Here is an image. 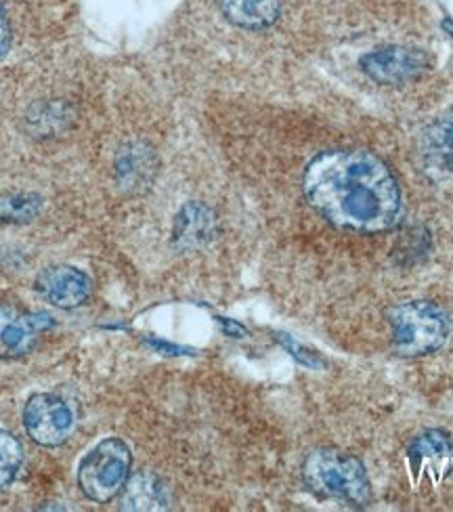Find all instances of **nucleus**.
I'll use <instances>...</instances> for the list:
<instances>
[{
	"mask_svg": "<svg viewBox=\"0 0 453 512\" xmlns=\"http://www.w3.org/2000/svg\"><path fill=\"white\" fill-rule=\"evenodd\" d=\"M305 196L332 225L378 233L397 225L401 191L382 160L355 149L319 154L305 170Z\"/></svg>",
	"mask_w": 453,
	"mask_h": 512,
	"instance_id": "f257e3e1",
	"label": "nucleus"
},
{
	"mask_svg": "<svg viewBox=\"0 0 453 512\" xmlns=\"http://www.w3.org/2000/svg\"><path fill=\"white\" fill-rule=\"evenodd\" d=\"M395 351L401 357H420L439 351L449 336V319L441 307L412 301L388 311Z\"/></svg>",
	"mask_w": 453,
	"mask_h": 512,
	"instance_id": "f03ea898",
	"label": "nucleus"
},
{
	"mask_svg": "<svg viewBox=\"0 0 453 512\" xmlns=\"http://www.w3.org/2000/svg\"><path fill=\"white\" fill-rule=\"evenodd\" d=\"M302 477L315 494L351 504H363L370 498V481L359 460L332 452H313L302 464Z\"/></svg>",
	"mask_w": 453,
	"mask_h": 512,
	"instance_id": "7ed1b4c3",
	"label": "nucleus"
},
{
	"mask_svg": "<svg viewBox=\"0 0 453 512\" xmlns=\"http://www.w3.org/2000/svg\"><path fill=\"white\" fill-rule=\"evenodd\" d=\"M131 466L133 456L122 439L110 437L101 441L78 466V485L82 494L97 504L112 502L122 494L128 477H131Z\"/></svg>",
	"mask_w": 453,
	"mask_h": 512,
	"instance_id": "20e7f679",
	"label": "nucleus"
},
{
	"mask_svg": "<svg viewBox=\"0 0 453 512\" xmlns=\"http://www.w3.org/2000/svg\"><path fill=\"white\" fill-rule=\"evenodd\" d=\"M24 426L30 439L42 447L66 443L76 426V410L55 393L32 395L24 408Z\"/></svg>",
	"mask_w": 453,
	"mask_h": 512,
	"instance_id": "39448f33",
	"label": "nucleus"
},
{
	"mask_svg": "<svg viewBox=\"0 0 453 512\" xmlns=\"http://www.w3.org/2000/svg\"><path fill=\"white\" fill-rule=\"evenodd\" d=\"M55 326L47 313H28L11 305H0V357H21L30 353L40 334Z\"/></svg>",
	"mask_w": 453,
	"mask_h": 512,
	"instance_id": "423d86ee",
	"label": "nucleus"
},
{
	"mask_svg": "<svg viewBox=\"0 0 453 512\" xmlns=\"http://www.w3.org/2000/svg\"><path fill=\"white\" fill-rule=\"evenodd\" d=\"M361 68L378 84H403L428 68V57L420 49L386 47L365 55Z\"/></svg>",
	"mask_w": 453,
	"mask_h": 512,
	"instance_id": "0eeeda50",
	"label": "nucleus"
},
{
	"mask_svg": "<svg viewBox=\"0 0 453 512\" xmlns=\"http://www.w3.org/2000/svg\"><path fill=\"white\" fill-rule=\"evenodd\" d=\"M36 290L59 309H76L91 298L93 284L89 275L70 265H53L40 271Z\"/></svg>",
	"mask_w": 453,
	"mask_h": 512,
	"instance_id": "6e6552de",
	"label": "nucleus"
},
{
	"mask_svg": "<svg viewBox=\"0 0 453 512\" xmlns=\"http://www.w3.org/2000/svg\"><path fill=\"white\" fill-rule=\"evenodd\" d=\"M422 158L435 173H453V110L437 118L422 133Z\"/></svg>",
	"mask_w": 453,
	"mask_h": 512,
	"instance_id": "1a4fd4ad",
	"label": "nucleus"
},
{
	"mask_svg": "<svg viewBox=\"0 0 453 512\" xmlns=\"http://www.w3.org/2000/svg\"><path fill=\"white\" fill-rule=\"evenodd\" d=\"M231 24L244 30L271 28L282 13L279 0H217Z\"/></svg>",
	"mask_w": 453,
	"mask_h": 512,
	"instance_id": "9d476101",
	"label": "nucleus"
},
{
	"mask_svg": "<svg viewBox=\"0 0 453 512\" xmlns=\"http://www.w3.org/2000/svg\"><path fill=\"white\" fill-rule=\"evenodd\" d=\"M120 496L122 510H164L170 502L164 483L151 473L128 477Z\"/></svg>",
	"mask_w": 453,
	"mask_h": 512,
	"instance_id": "9b49d317",
	"label": "nucleus"
},
{
	"mask_svg": "<svg viewBox=\"0 0 453 512\" xmlns=\"http://www.w3.org/2000/svg\"><path fill=\"white\" fill-rule=\"evenodd\" d=\"M214 215L204 204H187L175 221V242L181 248H200L214 233Z\"/></svg>",
	"mask_w": 453,
	"mask_h": 512,
	"instance_id": "f8f14e48",
	"label": "nucleus"
},
{
	"mask_svg": "<svg viewBox=\"0 0 453 512\" xmlns=\"http://www.w3.org/2000/svg\"><path fill=\"white\" fill-rule=\"evenodd\" d=\"M151 168H154V164H151L149 149L141 145H131L120 154L118 173L124 179V183L143 185L145 181H149Z\"/></svg>",
	"mask_w": 453,
	"mask_h": 512,
	"instance_id": "ddd939ff",
	"label": "nucleus"
},
{
	"mask_svg": "<svg viewBox=\"0 0 453 512\" xmlns=\"http://www.w3.org/2000/svg\"><path fill=\"white\" fill-rule=\"evenodd\" d=\"M24 462V447L7 431H0V489L7 487Z\"/></svg>",
	"mask_w": 453,
	"mask_h": 512,
	"instance_id": "4468645a",
	"label": "nucleus"
},
{
	"mask_svg": "<svg viewBox=\"0 0 453 512\" xmlns=\"http://www.w3.org/2000/svg\"><path fill=\"white\" fill-rule=\"evenodd\" d=\"M409 454L414 458H449L453 454V443L447 433L430 429L414 439L409 445Z\"/></svg>",
	"mask_w": 453,
	"mask_h": 512,
	"instance_id": "2eb2a0df",
	"label": "nucleus"
},
{
	"mask_svg": "<svg viewBox=\"0 0 453 512\" xmlns=\"http://www.w3.org/2000/svg\"><path fill=\"white\" fill-rule=\"evenodd\" d=\"M40 212V198L21 194V196H5L0 198V221L24 223L32 221Z\"/></svg>",
	"mask_w": 453,
	"mask_h": 512,
	"instance_id": "dca6fc26",
	"label": "nucleus"
},
{
	"mask_svg": "<svg viewBox=\"0 0 453 512\" xmlns=\"http://www.w3.org/2000/svg\"><path fill=\"white\" fill-rule=\"evenodd\" d=\"M277 340L288 349V353H290L294 359L300 361L302 366L313 368V370L323 368V359H321L315 351H311V349H307V347H302V345L298 343V340H294L290 334H277Z\"/></svg>",
	"mask_w": 453,
	"mask_h": 512,
	"instance_id": "f3484780",
	"label": "nucleus"
},
{
	"mask_svg": "<svg viewBox=\"0 0 453 512\" xmlns=\"http://www.w3.org/2000/svg\"><path fill=\"white\" fill-rule=\"evenodd\" d=\"M9 49H11V26L3 5H0V61L7 57Z\"/></svg>",
	"mask_w": 453,
	"mask_h": 512,
	"instance_id": "a211bd4d",
	"label": "nucleus"
},
{
	"mask_svg": "<svg viewBox=\"0 0 453 512\" xmlns=\"http://www.w3.org/2000/svg\"><path fill=\"white\" fill-rule=\"evenodd\" d=\"M149 345H151V347H156L158 351H170L172 355H179V353H183V349H179V347H172V345H166V343H160V340H149Z\"/></svg>",
	"mask_w": 453,
	"mask_h": 512,
	"instance_id": "6ab92c4d",
	"label": "nucleus"
},
{
	"mask_svg": "<svg viewBox=\"0 0 453 512\" xmlns=\"http://www.w3.org/2000/svg\"><path fill=\"white\" fill-rule=\"evenodd\" d=\"M223 324H225V328H227V332L229 334H246V330L240 326V324H233V322H229V319H223Z\"/></svg>",
	"mask_w": 453,
	"mask_h": 512,
	"instance_id": "aec40b11",
	"label": "nucleus"
}]
</instances>
